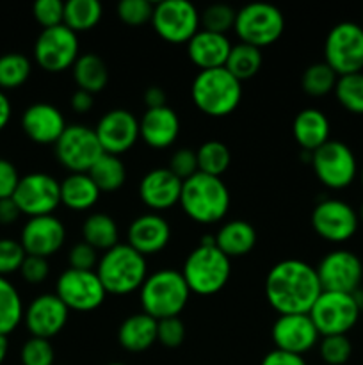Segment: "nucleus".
Masks as SVG:
<instances>
[{
	"mask_svg": "<svg viewBox=\"0 0 363 365\" xmlns=\"http://www.w3.org/2000/svg\"><path fill=\"white\" fill-rule=\"evenodd\" d=\"M66 127L64 114L52 103L36 102L21 114L25 135L38 145H56Z\"/></svg>",
	"mask_w": 363,
	"mask_h": 365,
	"instance_id": "nucleus-22",
	"label": "nucleus"
},
{
	"mask_svg": "<svg viewBox=\"0 0 363 365\" xmlns=\"http://www.w3.org/2000/svg\"><path fill=\"white\" fill-rule=\"evenodd\" d=\"M153 29L167 43H189L199 31V13L189 0H162L153 7Z\"/></svg>",
	"mask_w": 363,
	"mask_h": 365,
	"instance_id": "nucleus-13",
	"label": "nucleus"
},
{
	"mask_svg": "<svg viewBox=\"0 0 363 365\" xmlns=\"http://www.w3.org/2000/svg\"><path fill=\"white\" fill-rule=\"evenodd\" d=\"M230 50L231 43L226 34H216V32L203 31V29H199L187 43L189 59L199 68V71L224 68Z\"/></svg>",
	"mask_w": 363,
	"mask_h": 365,
	"instance_id": "nucleus-26",
	"label": "nucleus"
},
{
	"mask_svg": "<svg viewBox=\"0 0 363 365\" xmlns=\"http://www.w3.org/2000/svg\"><path fill=\"white\" fill-rule=\"evenodd\" d=\"M324 63L330 64L338 77L363 70V25L340 21L324 41Z\"/></svg>",
	"mask_w": 363,
	"mask_h": 365,
	"instance_id": "nucleus-9",
	"label": "nucleus"
},
{
	"mask_svg": "<svg viewBox=\"0 0 363 365\" xmlns=\"http://www.w3.org/2000/svg\"><path fill=\"white\" fill-rule=\"evenodd\" d=\"M107 365H125V364H120V362H112V364H107Z\"/></svg>",
	"mask_w": 363,
	"mask_h": 365,
	"instance_id": "nucleus-60",
	"label": "nucleus"
},
{
	"mask_svg": "<svg viewBox=\"0 0 363 365\" xmlns=\"http://www.w3.org/2000/svg\"><path fill=\"white\" fill-rule=\"evenodd\" d=\"M82 237L96 252L102 250L103 253L120 245V230L116 221L105 212H95L85 217L82 223Z\"/></svg>",
	"mask_w": 363,
	"mask_h": 365,
	"instance_id": "nucleus-32",
	"label": "nucleus"
},
{
	"mask_svg": "<svg viewBox=\"0 0 363 365\" xmlns=\"http://www.w3.org/2000/svg\"><path fill=\"white\" fill-rule=\"evenodd\" d=\"M78 53V36L66 25L43 29L34 43V59L50 73H60L73 66Z\"/></svg>",
	"mask_w": 363,
	"mask_h": 365,
	"instance_id": "nucleus-12",
	"label": "nucleus"
},
{
	"mask_svg": "<svg viewBox=\"0 0 363 365\" xmlns=\"http://www.w3.org/2000/svg\"><path fill=\"white\" fill-rule=\"evenodd\" d=\"M21 365H53L56 349L48 339L31 337L23 342L20 349Z\"/></svg>",
	"mask_w": 363,
	"mask_h": 365,
	"instance_id": "nucleus-43",
	"label": "nucleus"
},
{
	"mask_svg": "<svg viewBox=\"0 0 363 365\" xmlns=\"http://www.w3.org/2000/svg\"><path fill=\"white\" fill-rule=\"evenodd\" d=\"M70 309L57 298V294H39L28 303L23 312V323L31 337L52 339L66 327Z\"/></svg>",
	"mask_w": 363,
	"mask_h": 365,
	"instance_id": "nucleus-19",
	"label": "nucleus"
},
{
	"mask_svg": "<svg viewBox=\"0 0 363 365\" xmlns=\"http://www.w3.org/2000/svg\"><path fill=\"white\" fill-rule=\"evenodd\" d=\"M338 75L326 63H313L305 70L301 77L302 91L310 96H324L335 91Z\"/></svg>",
	"mask_w": 363,
	"mask_h": 365,
	"instance_id": "nucleus-39",
	"label": "nucleus"
},
{
	"mask_svg": "<svg viewBox=\"0 0 363 365\" xmlns=\"http://www.w3.org/2000/svg\"><path fill=\"white\" fill-rule=\"evenodd\" d=\"M23 302L18 289L6 277H0V335L7 337L13 334L23 321Z\"/></svg>",
	"mask_w": 363,
	"mask_h": 365,
	"instance_id": "nucleus-35",
	"label": "nucleus"
},
{
	"mask_svg": "<svg viewBox=\"0 0 363 365\" xmlns=\"http://www.w3.org/2000/svg\"><path fill=\"white\" fill-rule=\"evenodd\" d=\"M11 114H13V106H11V100L7 98L6 91L0 89V132L7 127L11 120Z\"/></svg>",
	"mask_w": 363,
	"mask_h": 365,
	"instance_id": "nucleus-56",
	"label": "nucleus"
},
{
	"mask_svg": "<svg viewBox=\"0 0 363 365\" xmlns=\"http://www.w3.org/2000/svg\"><path fill=\"white\" fill-rule=\"evenodd\" d=\"M169 170L185 182L191 178L192 175L198 173V159H196V152L191 148H180L171 155Z\"/></svg>",
	"mask_w": 363,
	"mask_h": 365,
	"instance_id": "nucleus-49",
	"label": "nucleus"
},
{
	"mask_svg": "<svg viewBox=\"0 0 363 365\" xmlns=\"http://www.w3.org/2000/svg\"><path fill=\"white\" fill-rule=\"evenodd\" d=\"M320 359L327 365H344L352 355V344L347 335H327L319 342Z\"/></svg>",
	"mask_w": 363,
	"mask_h": 365,
	"instance_id": "nucleus-42",
	"label": "nucleus"
},
{
	"mask_svg": "<svg viewBox=\"0 0 363 365\" xmlns=\"http://www.w3.org/2000/svg\"><path fill=\"white\" fill-rule=\"evenodd\" d=\"M320 292L317 269L305 260H281L265 277V298L280 316L308 314Z\"/></svg>",
	"mask_w": 363,
	"mask_h": 365,
	"instance_id": "nucleus-1",
	"label": "nucleus"
},
{
	"mask_svg": "<svg viewBox=\"0 0 363 365\" xmlns=\"http://www.w3.org/2000/svg\"><path fill=\"white\" fill-rule=\"evenodd\" d=\"M214 237H216V246L228 259L248 255L256 245V230L244 220L228 221Z\"/></svg>",
	"mask_w": 363,
	"mask_h": 365,
	"instance_id": "nucleus-29",
	"label": "nucleus"
},
{
	"mask_svg": "<svg viewBox=\"0 0 363 365\" xmlns=\"http://www.w3.org/2000/svg\"><path fill=\"white\" fill-rule=\"evenodd\" d=\"M273 342L276 349L305 355L319 344V331L308 314H285L273 324Z\"/></svg>",
	"mask_w": 363,
	"mask_h": 365,
	"instance_id": "nucleus-20",
	"label": "nucleus"
},
{
	"mask_svg": "<svg viewBox=\"0 0 363 365\" xmlns=\"http://www.w3.org/2000/svg\"><path fill=\"white\" fill-rule=\"evenodd\" d=\"M180 205L196 223H217L230 209V191L221 178L198 171L182 184Z\"/></svg>",
	"mask_w": 363,
	"mask_h": 365,
	"instance_id": "nucleus-3",
	"label": "nucleus"
},
{
	"mask_svg": "<svg viewBox=\"0 0 363 365\" xmlns=\"http://www.w3.org/2000/svg\"><path fill=\"white\" fill-rule=\"evenodd\" d=\"M32 71L31 59L20 52H7L0 56V89H16L28 81Z\"/></svg>",
	"mask_w": 363,
	"mask_h": 365,
	"instance_id": "nucleus-38",
	"label": "nucleus"
},
{
	"mask_svg": "<svg viewBox=\"0 0 363 365\" xmlns=\"http://www.w3.org/2000/svg\"><path fill=\"white\" fill-rule=\"evenodd\" d=\"M359 302H362V305H363V291H362V296H359Z\"/></svg>",
	"mask_w": 363,
	"mask_h": 365,
	"instance_id": "nucleus-61",
	"label": "nucleus"
},
{
	"mask_svg": "<svg viewBox=\"0 0 363 365\" xmlns=\"http://www.w3.org/2000/svg\"><path fill=\"white\" fill-rule=\"evenodd\" d=\"M96 274L107 294H132L148 278V264L144 255L135 252L130 245L120 242L100 257Z\"/></svg>",
	"mask_w": 363,
	"mask_h": 365,
	"instance_id": "nucleus-2",
	"label": "nucleus"
},
{
	"mask_svg": "<svg viewBox=\"0 0 363 365\" xmlns=\"http://www.w3.org/2000/svg\"><path fill=\"white\" fill-rule=\"evenodd\" d=\"M335 95L342 107L356 114H363V71L338 77Z\"/></svg>",
	"mask_w": 363,
	"mask_h": 365,
	"instance_id": "nucleus-40",
	"label": "nucleus"
},
{
	"mask_svg": "<svg viewBox=\"0 0 363 365\" xmlns=\"http://www.w3.org/2000/svg\"><path fill=\"white\" fill-rule=\"evenodd\" d=\"M117 342L130 353H142L157 342V319L148 314H132L117 328Z\"/></svg>",
	"mask_w": 363,
	"mask_h": 365,
	"instance_id": "nucleus-28",
	"label": "nucleus"
},
{
	"mask_svg": "<svg viewBox=\"0 0 363 365\" xmlns=\"http://www.w3.org/2000/svg\"><path fill=\"white\" fill-rule=\"evenodd\" d=\"M260 365H306V362L301 355L280 351V349L274 348L273 351H269L263 356L262 364Z\"/></svg>",
	"mask_w": 363,
	"mask_h": 365,
	"instance_id": "nucleus-52",
	"label": "nucleus"
},
{
	"mask_svg": "<svg viewBox=\"0 0 363 365\" xmlns=\"http://www.w3.org/2000/svg\"><path fill=\"white\" fill-rule=\"evenodd\" d=\"M359 178H362V185H363V168H362V171H359Z\"/></svg>",
	"mask_w": 363,
	"mask_h": 365,
	"instance_id": "nucleus-59",
	"label": "nucleus"
},
{
	"mask_svg": "<svg viewBox=\"0 0 363 365\" xmlns=\"http://www.w3.org/2000/svg\"><path fill=\"white\" fill-rule=\"evenodd\" d=\"M25 257H27V253H25L20 241L11 237L0 239V277L7 278L9 274L20 271Z\"/></svg>",
	"mask_w": 363,
	"mask_h": 365,
	"instance_id": "nucleus-44",
	"label": "nucleus"
},
{
	"mask_svg": "<svg viewBox=\"0 0 363 365\" xmlns=\"http://www.w3.org/2000/svg\"><path fill=\"white\" fill-rule=\"evenodd\" d=\"M312 168L317 178L330 189H345L358 175L354 153L337 139H330L312 153Z\"/></svg>",
	"mask_w": 363,
	"mask_h": 365,
	"instance_id": "nucleus-11",
	"label": "nucleus"
},
{
	"mask_svg": "<svg viewBox=\"0 0 363 365\" xmlns=\"http://www.w3.org/2000/svg\"><path fill=\"white\" fill-rule=\"evenodd\" d=\"M68 260H70L71 269L95 271V267L98 266L100 257H98V252H96L93 246H89L88 242L80 241L77 242V245L71 246Z\"/></svg>",
	"mask_w": 363,
	"mask_h": 365,
	"instance_id": "nucleus-48",
	"label": "nucleus"
},
{
	"mask_svg": "<svg viewBox=\"0 0 363 365\" xmlns=\"http://www.w3.org/2000/svg\"><path fill=\"white\" fill-rule=\"evenodd\" d=\"M20 216L21 212L13 198L0 200V225H13Z\"/></svg>",
	"mask_w": 363,
	"mask_h": 365,
	"instance_id": "nucleus-53",
	"label": "nucleus"
},
{
	"mask_svg": "<svg viewBox=\"0 0 363 365\" xmlns=\"http://www.w3.org/2000/svg\"><path fill=\"white\" fill-rule=\"evenodd\" d=\"M93 106H95V98H93L91 93L84 91V89H77L73 93V96H71V107H73L75 113H89L93 109Z\"/></svg>",
	"mask_w": 363,
	"mask_h": 365,
	"instance_id": "nucleus-54",
	"label": "nucleus"
},
{
	"mask_svg": "<svg viewBox=\"0 0 363 365\" xmlns=\"http://www.w3.org/2000/svg\"><path fill=\"white\" fill-rule=\"evenodd\" d=\"M189 296L191 291L177 269H159L148 274L139 289L142 312L157 321L180 316L182 310L187 307Z\"/></svg>",
	"mask_w": 363,
	"mask_h": 365,
	"instance_id": "nucleus-5",
	"label": "nucleus"
},
{
	"mask_svg": "<svg viewBox=\"0 0 363 365\" xmlns=\"http://www.w3.org/2000/svg\"><path fill=\"white\" fill-rule=\"evenodd\" d=\"M89 177L100 189V192H114L123 187L127 180V166L117 155L103 153L95 166L88 171Z\"/></svg>",
	"mask_w": 363,
	"mask_h": 365,
	"instance_id": "nucleus-33",
	"label": "nucleus"
},
{
	"mask_svg": "<svg viewBox=\"0 0 363 365\" xmlns=\"http://www.w3.org/2000/svg\"><path fill=\"white\" fill-rule=\"evenodd\" d=\"M56 294L70 310L91 312L105 302V289L96 271H78L68 267L59 274Z\"/></svg>",
	"mask_w": 363,
	"mask_h": 365,
	"instance_id": "nucleus-14",
	"label": "nucleus"
},
{
	"mask_svg": "<svg viewBox=\"0 0 363 365\" xmlns=\"http://www.w3.org/2000/svg\"><path fill=\"white\" fill-rule=\"evenodd\" d=\"M13 200L25 216H50L60 205V182L52 175L34 171L20 178Z\"/></svg>",
	"mask_w": 363,
	"mask_h": 365,
	"instance_id": "nucleus-15",
	"label": "nucleus"
},
{
	"mask_svg": "<svg viewBox=\"0 0 363 365\" xmlns=\"http://www.w3.org/2000/svg\"><path fill=\"white\" fill-rule=\"evenodd\" d=\"M53 148L60 166L71 173H88L103 155V148L96 138L95 128L82 123L68 125Z\"/></svg>",
	"mask_w": 363,
	"mask_h": 365,
	"instance_id": "nucleus-10",
	"label": "nucleus"
},
{
	"mask_svg": "<svg viewBox=\"0 0 363 365\" xmlns=\"http://www.w3.org/2000/svg\"><path fill=\"white\" fill-rule=\"evenodd\" d=\"M20 274H21V278L27 282V284H31V285L43 284V282H45L50 274L48 260L43 259V257L27 255L25 257L23 264H21V267H20Z\"/></svg>",
	"mask_w": 363,
	"mask_h": 365,
	"instance_id": "nucleus-50",
	"label": "nucleus"
},
{
	"mask_svg": "<svg viewBox=\"0 0 363 365\" xmlns=\"http://www.w3.org/2000/svg\"><path fill=\"white\" fill-rule=\"evenodd\" d=\"M362 312V302L356 294L322 291L308 312L320 337L347 335L356 327Z\"/></svg>",
	"mask_w": 363,
	"mask_h": 365,
	"instance_id": "nucleus-7",
	"label": "nucleus"
},
{
	"mask_svg": "<svg viewBox=\"0 0 363 365\" xmlns=\"http://www.w3.org/2000/svg\"><path fill=\"white\" fill-rule=\"evenodd\" d=\"M330 120L322 110L315 107L302 109L301 113L295 114L294 123H292V132L301 146L302 152L313 153L317 148L330 141Z\"/></svg>",
	"mask_w": 363,
	"mask_h": 365,
	"instance_id": "nucleus-27",
	"label": "nucleus"
},
{
	"mask_svg": "<svg viewBox=\"0 0 363 365\" xmlns=\"http://www.w3.org/2000/svg\"><path fill=\"white\" fill-rule=\"evenodd\" d=\"M235 18H237V11L231 9L230 6L212 4V6L205 7V11L199 14V25L203 27V31L226 34L230 29L235 27Z\"/></svg>",
	"mask_w": 363,
	"mask_h": 365,
	"instance_id": "nucleus-41",
	"label": "nucleus"
},
{
	"mask_svg": "<svg viewBox=\"0 0 363 365\" xmlns=\"http://www.w3.org/2000/svg\"><path fill=\"white\" fill-rule=\"evenodd\" d=\"M128 242L141 255L162 252L171 239V227L160 214H142L128 227Z\"/></svg>",
	"mask_w": 363,
	"mask_h": 365,
	"instance_id": "nucleus-24",
	"label": "nucleus"
},
{
	"mask_svg": "<svg viewBox=\"0 0 363 365\" xmlns=\"http://www.w3.org/2000/svg\"><path fill=\"white\" fill-rule=\"evenodd\" d=\"M64 241H66V228L63 221L53 214L28 217L20 234V242L25 253L43 259H48L50 255L59 252L64 246Z\"/></svg>",
	"mask_w": 363,
	"mask_h": 365,
	"instance_id": "nucleus-21",
	"label": "nucleus"
},
{
	"mask_svg": "<svg viewBox=\"0 0 363 365\" xmlns=\"http://www.w3.org/2000/svg\"><path fill=\"white\" fill-rule=\"evenodd\" d=\"M153 7L155 4L149 0H121L117 4V16L128 25H142L152 21Z\"/></svg>",
	"mask_w": 363,
	"mask_h": 365,
	"instance_id": "nucleus-45",
	"label": "nucleus"
},
{
	"mask_svg": "<svg viewBox=\"0 0 363 365\" xmlns=\"http://www.w3.org/2000/svg\"><path fill=\"white\" fill-rule=\"evenodd\" d=\"M71 68H73V81L78 89H84L91 95L105 89L109 82V68L98 53H80Z\"/></svg>",
	"mask_w": 363,
	"mask_h": 365,
	"instance_id": "nucleus-31",
	"label": "nucleus"
},
{
	"mask_svg": "<svg viewBox=\"0 0 363 365\" xmlns=\"http://www.w3.org/2000/svg\"><path fill=\"white\" fill-rule=\"evenodd\" d=\"M185 341V324L180 317H167L157 321V342L164 348H180Z\"/></svg>",
	"mask_w": 363,
	"mask_h": 365,
	"instance_id": "nucleus-46",
	"label": "nucleus"
},
{
	"mask_svg": "<svg viewBox=\"0 0 363 365\" xmlns=\"http://www.w3.org/2000/svg\"><path fill=\"white\" fill-rule=\"evenodd\" d=\"M194 106L212 118H223L233 113L242 98L241 81L226 68L201 70L191 86Z\"/></svg>",
	"mask_w": 363,
	"mask_h": 365,
	"instance_id": "nucleus-4",
	"label": "nucleus"
},
{
	"mask_svg": "<svg viewBox=\"0 0 363 365\" xmlns=\"http://www.w3.org/2000/svg\"><path fill=\"white\" fill-rule=\"evenodd\" d=\"M7 351H9V342H7L6 335H0V365L6 360Z\"/></svg>",
	"mask_w": 363,
	"mask_h": 365,
	"instance_id": "nucleus-57",
	"label": "nucleus"
},
{
	"mask_svg": "<svg viewBox=\"0 0 363 365\" xmlns=\"http://www.w3.org/2000/svg\"><path fill=\"white\" fill-rule=\"evenodd\" d=\"M103 7L98 0H68L64 2V21L73 32L91 31L102 20Z\"/></svg>",
	"mask_w": 363,
	"mask_h": 365,
	"instance_id": "nucleus-34",
	"label": "nucleus"
},
{
	"mask_svg": "<svg viewBox=\"0 0 363 365\" xmlns=\"http://www.w3.org/2000/svg\"><path fill=\"white\" fill-rule=\"evenodd\" d=\"M184 182L169 168H155L142 177L139 196L152 210H166L180 203Z\"/></svg>",
	"mask_w": 363,
	"mask_h": 365,
	"instance_id": "nucleus-23",
	"label": "nucleus"
},
{
	"mask_svg": "<svg viewBox=\"0 0 363 365\" xmlns=\"http://www.w3.org/2000/svg\"><path fill=\"white\" fill-rule=\"evenodd\" d=\"M315 269L322 291L356 294L363 282L362 260L349 250H333L322 257Z\"/></svg>",
	"mask_w": 363,
	"mask_h": 365,
	"instance_id": "nucleus-16",
	"label": "nucleus"
},
{
	"mask_svg": "<svg viewBox=\"0 0 363 365\" xmlns=\"http://www.w3.org/2000/svg\"><path fill=\"white\" fill-rule=\"evenodd\" d=\"M199 173L210 175V177H223L231 163V153L228 146L221 141H205L196 150Z\"/></svg>",
	"mask_w": 363,
	"mask_h": 365,
	"instance_id": "nucleus-37",
	"label": "nucleus"
},
{
	"mask_svg": "<svg viewBox=\"0 0 363 365\" xmlns=\"http://www.w3.org/2000/svg\"><path fill=\"white\" fill-rule=\"evenodd\" d=\"M233 31L241 43L262 50L281 38L285 31L283 13L273 4L253 2L237 11Z\"/></svg>",
	"mask_w": 363,
	"mask_h": 365,
	"instance_id": "nucleus-8",
	"label": "nucleus"
},
{
	"mask_svg": "<svg viewBox=\"0 0 363 365\" xmlns=\"http://www.w3.org/2000/svg\"><path fill=\"white\" fill-rule=\"evenodd\" d=\"M100 189L88 173H70L60 182V203L71 210H89L96 205Z\"/></svg>",
	"mask_w": 363,
	"mask_h": 365,
	"instance_id": "nucleus-30",
	"label": "nucleus"
},
{
	"mask_svg": "<svg viewBox=\"0 0 363 365\" xmlns=\"http://www.w3.org/2000/svg\"><path fill=\"white\" fill-rule=\"evenodd\" d=\"M180 134V118L169 106L146 109L139 120V138L155 150L173 145Z\"/></svg>",
	"mask_w": 363,
	"mask_h": 365,
	"instance_id": "nucleus-25",
	"label": "nucleus"
},
{
	"mask_svg": "<svg viewBox=\"0 0 363 365\" xmlns=\"http://www.w3.org/2000/svg\"><path fill=\"white\" fill-rule=\"evenodd\" d=\"M358 217L359 220L363 221V203H362V207H359V212H358Z\"/></svg>",
	"mask_w": 363,
	"mask_h": 365,
	"instance_id": "nucleus-58",
	"label": "nucleus"
},
{
	"mask_svg": "<svg viewBox=\"0 0 363 365\" xmlns=\"http://www.w3.org/2000/svg\"><path fill=\"white\" fill-rule=\"evenodd\" d=\"M180 273L189 291L199 296H212L226 287L231 262L216 245H199L189 253Z\"/></svg>",
	"mask_w": 363,
	"mask_h": 365,
	"instance_id": "nucleus-6",
	"label": "nucleus"
},
{
	"mask_svg": "<svg viewBox=\"0 0 363 365\" xmlns=\"http://www.w3.org/2000/svg\"><path fill=\"white\" fill-rule=\"evenodd\" d=\"M166 100H167L166 91H164L160 86H149V88L144 91V103L148 109H157V107L167 106Z\"/></svg>",
	"mask_w": 363,
	"mask_h": 365,
	"instance_id": "nucleus-55",
	"label": "nucleus"
},
{
	"mask_svg": "<svg viewBox=\"0 0 363 365\" xmlns=\"http://www.w3.org/2000/svg\"><path fill=\"white\" fill-rule=\"evenodd\" d=\"M224 68L237 81H248V78L255 77L260 68H262V50L248 45V43L231 45L230 56H228Z\"/></svg>",
	"mask_w": 363,
	"mask_h": 365,
	"instance_id": "nucleus-36",
	"label": "nucleus"
},
{
	"mask_svg": "<svg viewBox=\"0 0 363 365\" xmlns=\"http://www.w3.org/2000/svg\"><path fill=\"white\" fill-rule=\"evenodd\" d=\"M32 14L43 29L63 25L64 2H60V0H38L32 6Z\"/></svg>",
	"mask_w": 363,
	"mask_h": 365,
	"instance_id": "nucleus-47",
	"label": "nucleus"
},
{
	"mask_svg": "<svg viewBox=\"0 0 363 365\" xmlns=\"http://www.w3.org/2000/svg\"><path fill=\"white\" fill-rule=\"evenodd\" d=\"M95 132L103 153L121 155L137 143L139 120L127 109H110L100 118Z\"/></svg>",
	"mask_w": 363,
	"mask_h": 365,
	"instance_id": "nucleus-18",
	"label": "nucleus"
},
{
	"mask_svg": "<svg viewBox=\"0 0 363 365\" xmlns=\"http://www.w3.org/2000/svg\"><path fill=\"white\" fill-rule=\"evenodd\" d=\"M359 225L358 212L349 203L337 198L322 200L312 212V227L322 239L344 242L356 234Z\"/></svg>",
	"mask_w": 363,
	"mask_h": 365,
	"instance_id": "nucleus-17",
	"label": "nucleus"
},
{
	"mask_svg": "<svg viewBox=\"0 0 363 365\" xmlns=\"http://www.w3.org/2000/svg\"><path fill=\"white\" fill-rule=\"evenodd\" d=\"M20 178L16 166L11 160L0 157V200L13 198Z\"/></svg>",
	"mask_w": 363,
	"mask_h": 365,
	"instance_id": "nucleus-51",
	"label": "nucleus"
}]
</instances>
